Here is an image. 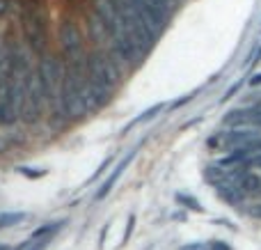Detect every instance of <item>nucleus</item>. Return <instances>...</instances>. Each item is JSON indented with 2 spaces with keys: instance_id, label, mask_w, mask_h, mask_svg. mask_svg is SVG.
Returning <instances> with one entry per match:
<instances>
[{
  "instance_id": "nucleus-10",
  "label": "nucleus",
  "mask_w": 261,
  "mask_h": 250,
  "mask_svg": "<svg viewBox=\"0 0 261 250\" xmlns=\"http://www.w3.org/2000/svg\"><path fill=\"white\" fill-rule=\"evenodd\" d=\"M133 225H135V216H128V228H126V234H124V241L130 239V234H133Z\"/></svg>"
},
{
  "instance_id": "nucleus-3",
  "label": "nucleus",
  "mask_w": 261,
  "mask_h": 250,
  "mask_svg": "<svg viewBox=\"0 0 261 250\" xmlns=\"http://www.w3.org/2000/svg\"><path fill=\"white\" fill-rule=\"evenodd\" d=\"M23 35L35 53H44L48 46V32H46V12L39 5H30L23 12Z\"/></svg>"
},
{
  "instance_id": "nucleus-8",
  "label": "nucleus",
  "mask_w": 261,
  "mask_h": 250,
  "mask_svg": "<svg viewBox=\"0 0 261 250\" xmlns=\"http://www.w3.org/2000/svg\"><path fill=\"white\" fill-rule=\"evenodd\" d=\"M176 200H179L181 205H186L188 209H193V211H202V205H199L197 200H193V197H188V195H176Z\"/></svg>"
},
{
  "instance_id": "nucleus-2",
  "label": "nucleus",
  "mask_w": 261,
  "mask_h": 250,
  "mask_svg": "<svg viewBox=\"0 0 261 250\" xmlns=\"http://www.w3.org/2000/svg\"><path fill=\"white\" fill-rule=\"evenodd\" d=\"M39 76L41 85H44L46 104L53 108L55 127H62L67 117L62 115V83H64V71L60 67V60L55 55H41L39 62Z\"/></svg>"
},
{
  "instance_id": "nucleus-11",
  "label": "nucleus",
  "mask_w": 261,
  "mask_h": 250,
  "mask_svg": "<svg viewBox=\"0 0 261 250\" xmlns=\"http://www.w3.org/2000/svg\"><path fill=\"white\" fill-rule=\"evenodd\" d=\"M208 250H231L229 246H227L225 241H211V248Z\"/></svg>"
},
{
  "instance_id": "nucleus-16",
  "label": "nucleus",
  "mask_w": 261,
  "mask_h": 250,
  "mask_svg": "<svg viewBox=\"0 0 261 250\" xmlns=\"http://www.w3.org/2000/svg\"><path fill=\"white\" fill-rule=\"evenodd\" d=\"M259 108H261V106H259Z\"/></svg>"
},
{
  "instance_id": "nucleus-1",
  "label": "nucleus",
  "mask_w": 261,
  "mask_h": 250,
  "mask_svg": "<svg viewBox=\"0 0 261 250\" xmlns=\"http://www.w3.org/2000/svg\"><path fill=\"white\" fill-rule=\"evenodd\" d=\"M87 69H90V96H92V106L101 108L110 101L113 96L115 85L119 83V62L113 53L106 51H94L87 60Z\"/></svg>"
},
{
  "instance_id": "nucleus-12",
  "label": "nucleus",
  "mask_w": 261,
  "mask_h": 250,
  "mask_svg": "<svg viewBox=\"0 0 261 250\" xmlns=\"http://www.w3.org/2000/svg\"><path fill=\"white\" fill-rule=\"evenodd\" d=\"M181 250H206V246H202V243H188V246H184Z\"/></svg>"
},
{
  "instance_id": "nucleus-6",
  "label": "nucleus",
  "mask_w": 261,
  "mask_h": 250,
  "mask_svg": "<svg viewBox=\"0 0 261 250\" xmlns=\"http://www.w3.org/2000/svg\"><path fill=\"white\" fill-rule=\"evenodd\" d=\"M133 156H135V152H128V156H126V159H124V161H119V165L113 170V174H110V177H108V182H106L103 186L99 188V193H96V200H103V197L108 195L110 191H113V186H115V184H117L119 174H122L124 170L128 168V163H130V161H133Z\"/></svg>"
},
{
  "instance_id": "nucleus-14",
  "label": "nucleus",
  "mask_w": 261,
  "mask_h": 250,
  "mask_svg": "<svg viewBox=\"0 0 261 250\" xmlns=\"http://www.w3.org/2000/svg\"><path fill=\"white\" fill-rule=\"evenodd\" d=\"M257 83H261V73H257V76L252 78V85H257Z\"/></svg>"
},
{
  "instance_id": "nucleus-15",
  "label": "nucleus",
  "mask_w": 261,
  "mask_h": 250,
  "mask_svg": "<svg viewBox=\"0 0 261 250\" xmlns=\"http://www.w3.org/2000/svg\"><path fill=\"white\" fill-rule=\"evenodd\" d=\"M0 250H7V248H5V246H3V243H0Z\"/></svg>"
},
{
  "instance_id": "nucleus-5",
  "label": "nucleus",
  "mask_w": 261,
  "mask_h": 250,
  "mask_svg": "<svg viewBox=\"0 0 261 250\" xmlns=\"http://www.w3.org/2000/svg\"><path fill=\"white\" fill-rule=\"evenodd\" d=\"M60 44H62V51H64V55H67V60L85 55L81 30H78V26L71 18H64L62 26H60Z\"/></svg>"
},
{
  "instance_id": "nucleus-13",
  "label": "nucleus",
  "mask_w": 261,
  "mask_h": 250,
  "mask_svg": "<svg viewBox=\"0 0 261 250\" xmlns=\"http://www.w3.org/2000/svg\"><path fill=\"white\" fill-rule=\"evenodd\" d=\"M7 9H9V0H0V16H3Z\"/></svg>"
},
{
  "instance_id": "nucleus-7",
  "label": "nucleus",
  "mask_w": 261,
  "mask_h": 250,
  "mask_svg": "<svg viewBox=\"0 0 261 250\" xmlns=\"http://www.w3.org/2000/svg\"><path fill=\"white\" fill-rule=\"evenodd\" d=\"M239 191L243 193V195H250V193H259V191H261V179L257 177V174L245 172L243 177H241V182H239Z\"/></svg>"
},
{
  "instance_id": "nucleus-4",
  "label": "nucleus",
  "mask_w": 261,
  "mask_h": 250,
  "mask_svg": "<svg viewBox=\"0 0 261 250\" xmlns=\"http://www.w3.org/2000/svg\"><path fill=\"white\" fill-rule=\"evenodd\" d=\"M44 85H41V76H39V67L30 69L28 73V85H25V104H23V113L21 117L25 119L28 124L39 122L41 110H44Z\"/></svg>"
},
{
  "instance_id": "nucleus-9",
  "label": "nucleus",
  "mask_w": 261,
  "mask_h": 250,
  "mask_svg": "<svg viewBox=\"0 0 261 250\" xmlns=\"http://www.w3.org/2000/svg\"><path fill=\"white\" fill-rule=\"evenodd\" d=\"M161 110H163V106H153V108H149V110H147V113H142V117H138V119H135V122H133V124H140V122H147V119H151V117H153V115H156V113H161Z\"/></svg>"
}]
</instances>
